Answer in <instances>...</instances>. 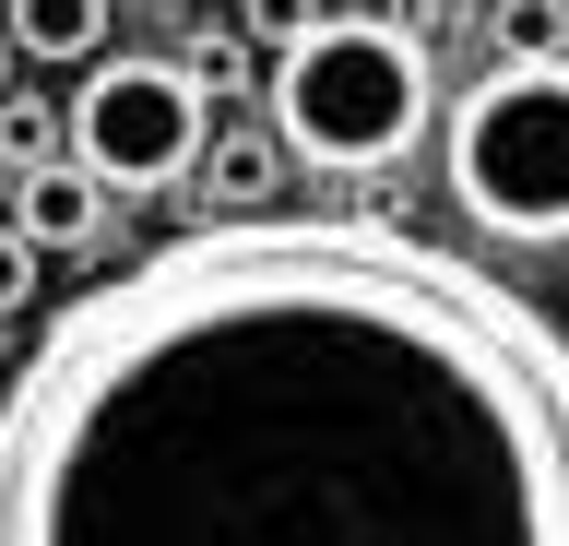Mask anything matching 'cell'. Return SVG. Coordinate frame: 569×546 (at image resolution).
I'll list each match as a JSON object with an SVG mask.
<instances>
[{"label":"cell","mask_w":569,"mask_h":546,"mask_svg":"<svg viewBox=\"0 0 569 546\" xmlns=\"http://www.w3.org/2000/svg\"><path fill=\"white\" fill-rule=\"evenodd\" d=\"M0 546H569V332L391 215H202L36 321Z\"/></svg>","instance_id":"obj_1"},{"label":"cell","mask_w":569,"mask_h":546,"mask_svg":"<svg viewBox=\"0 0 569 546\" xmlns=\"http://www.w3.org/2000/svg\"><path fill=\"white\" fill-rule=\"evenodd\" d=\"M427 119H439V72L391 12H320L297 48H273V83H261V131L284 143V167H320V179L403 167Z\"/></svg>","instance_id":"obj_2"},{"label":"cell","mask_w":569,"mask_h":546,"mask_svg":"<svg viewBox=\"0 0 569 546\" xmlns=\"http://www.w3.org/2000/svg\"><path fill=\"white\" fill-rule=\"evenodd\" d=\"M451 155V202L487 238H569V60H498L475 96H451L439 119Z\"/></svg>","instance_id":"obj_3"},{"label":"cell","mask_w":569,"mask_h":546,"mask_svg":"<svg viewBox=\"0 0 569 546\" xmlns=\"http://www.w3.org/2000/svg\"><path fill=\"white\" fill-rule=\"evenodd\" d=\"M60 131H71V167L96 190H178L202 131H213V108L178 60H96Z\"/></svg>","instance_id":"obj_4"},{"label":"cell","mask_w":569,"mask_h":546,"mask_svg":"<svg viewBox=\"0 0 569 546\" xmlns=\"http://www.w3.org/2000/svg\"><path fill=\"white\" fill-rule=\"evenodd\" d=\"M190 179H202V215H284V143L261 119H213L202 155H190Z\"/></svg>","instance_id":"obj_5"},{"label":"cell","mask_w":569,"mask_h":546,"mask_svg":"<svg viewBox=\"0 0 569 546\" xmlns=\"http://www.w3.org/2000/svg\"><path fill=\"white\" fill-rule=\"evenodd\" d=\"M0 226H12L36 261H48V250H96V238H107V190L83 179V167H60V155H48V167H24V179H12V215H0Z\"/></svg>","instance_id":"obj_6"},{"label":"cell","mask_w":569,"mask_h":546,"mask_svg":"<svg viewBox=\"0 0 569 546\" xmlns=\"http://www.w3.org/2000/svg\"><path fill=\"white\" fill-rule=\"evenodd\" d=\"M0 37H12V60H96L107 48V0H12Z\"/></svg>","instance_id":"obj_7"},{"label":"cell","mask_w":569,"mask_h":546,"mask_svg":"<svg viewBox=\"0 0 569 546\" xmlns=\"http://www.w3.org/2000/svg\"><path fill=\"white\" fill-rule=\"evenodd\" d=\"M498 60H569V0H487Z\"/></svg>","instance_id":"obj_8"},{"label":"cell","mask_w":569,"mask_h":546,"mask_svg":"<svg viewBox=\"0 0 569 546\" xmlns=\"http://www.w3.org/2000/svg\"><path fill=\"white\" fill-rule=\"evenodd\" d=\"M48 155H60V119L12 83V96H0V179H24V167H48Z\"/></svg>","instance_id":"obj_9"},{"label":"cell","mask_w":569,"mask_h":546,"mask_svg":"<svg viewBox=\"0 0 569 546\" xmlns=\"http://www.w3.org/2000/svg\"><path fill=\"white\" fill-rule=\"evenodd\" d=\"M320 24V0H238V37H261V48H297Z\"/></svg>","instance_id":"obj_10"},{"label":"cell","mask_w":569,"mask_h":546,"mask_svg":"<svg viewBox=\"0 0 569 546\" xmlns=\"http://www.w3.org/2000/svg\"><path fill=\"white\" fill-rule=\"evenodd\" d=\"M178 72L202 83V108H213V96H238V83H249V48L238 37H202V60H178Z\"/></svg>","instance_id":"obj_11"},{"label":"cell","mask_w":569,"mask_h":546,"mask_svg":"<svg viewBox=\"0 0 569 546\" xmlns=\"http://www.w3.org/2000/svg\"><path fill=\"white\" fill-rule=\"evenodd\" d=\"M24 309H36V250L0 226V321H24Z\"/></svg>","instance_id":"obj_12"},{"label":"cell","mask_w":569,"mask_h":546,"mask_svg":"<svg viewBox=\"0 0 569 546\" xmlns=\"http://www.w3.org/2000/svg\"><path fill=\"white\" fill-rule=\"evenodd\" d=\"M0 96H12V37H0Z\"/></svg>","instance_id":"obj_13"}]
</instances>
